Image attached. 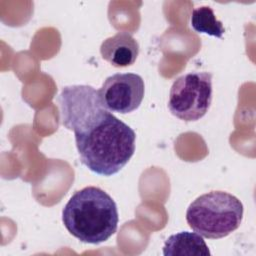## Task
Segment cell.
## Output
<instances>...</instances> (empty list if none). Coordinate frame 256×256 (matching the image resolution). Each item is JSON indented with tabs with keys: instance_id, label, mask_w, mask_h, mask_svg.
<instances>
[{
	"instance_id": "cell-1",
	"label": "cell",
	"mask_w": 256,
	"mask_h": 256,
	"mask_svg": "<svg viewBox=\"0 0 256 256\" xmlns=\"http://www.w3.org/2000/svg\"><path fill=\"white\" fill-rule=\"evenodd\" d=\"M74 136L81 163L98 175L118 173L135 152L134 130L112 113L102 122Z\"/></svg>"
},
{
	"instance_id": "cell-2",
	"label": "cell",
	"mask_w": 256,
	"mask_h": 256,
	"mask_svg": "<svg viewBox=\"0 0 256 256\" xmlns=\"http://www.w3.org/2000/svg\"><path fill=\"white\" fill-rule=\"evenodd\" d=\"M62 221L67 231L81 242L99 244L117 230V205L101 188L88 186L71 196L63 208Z\"/></svg>"
},
{
	"instance_id": "cell-3",
	"label": "cell",
	"mask_w": 256,
	"mask_h": 256,
	"mask_svg": "<svg viewBox=\"0 0 256 256\" xmlns=\"http://www.w3.org/2000/svg\"><path fill=\"white\" fill-rule=\"evenodd\" d=\"M242 218V202L224 191H211L197 197L186 211L189 226L208 239L228 236L239 228Z\"/></svg>"
},
{
	"instance_id": "cell-4",
	"label": "cell",
	"mask_w": 256,
	"mask_h": 256,
	"mask_svg": "<svg viewBox=\"0 0 256 256\" xmlns=\"http://www.w3.org/2000/svg\"><path fill=\"white\" fill-rule=\"evenodd\" d=\"M58 103L62 125L74 134L87 131L111 113L103 105L98 90L89 85L63 87Z\"/></svg>"
},
{
	"instance_id": "cell-5",
	"label": "cell",
	"mask_w": 256,
	"mask_h": 256,
	"mask_svg": "<svg viewBox=\"0 0 256 256\" xmlns=\"http://www.w3.org/2000/svg\"><path fill=\"white\" fill-rule=\"evenodd\" d=\"M212 101V74L190 72L178 77L172 84L168 108L177 118L197 121L208 111Z\"/></svg>"
},
{
	"instance_id": "cell-6",
	"label": "cell",
	"mask_w": 256,
	"mask_h": 256,
	"mask_svg": "<svg viewBox=\"0 0 256 256\" xmlns=\"http://www.w3.org/2000/svg\"><path fill=\"white\" fill-rule=\"evenodd\" d=\"M98 92L107 110L127 114L140 106L145 93L144 80L135 73H116L106 78Z\"/></svg>"
},
{
	"instance_id": "cell-7",
	"label": "cell",
	"mask_w": 256,
	"mask_h": 256,
	"mask_svg": "<svg viewBox=\"0 0 256 256\" xmlns=\"http://www.w3.org/2000/svg\"><path fill=\"white\" fill-rule=\"evenodd\" d=\"M100 53L102 58L112 66L128 67L133 65L138 57L139 44L132 34L118 32L102 42Z\"/></svg>"
},
{
	"instance_id": "cell-8",
	"label": "cell",
	"mask_w": 256,
	"mask_h": 256,
	"mask_svg": "<svg viewBox=\"0 0 256 256\" xmlns=\"http://www.w3.org/2000/svg\"><path fill=\"white\" fill-rule=\"evenodd\" d=\"M165 256H209V248L196 232L183 231L171 235L163 246Z\"/></svg>"
},
{
	"instance_id": "cell-9",
	"label": "cell",
	"mask_w": 256,
	"mask_h": 256,
	"mask_svg": "<svg viewBox=\"0 0 256 256\" xmlns=\"http://www.w3.org/2000/svg\"><path fill=\"white\" fill-rule=\"evenodd\" d=\"M190 23L192 28L198 33H204L217 38H222L225 28L219 21L214 11L209 6H200L195 8L191 13Z\"/></svg>"
}]
</instances>
